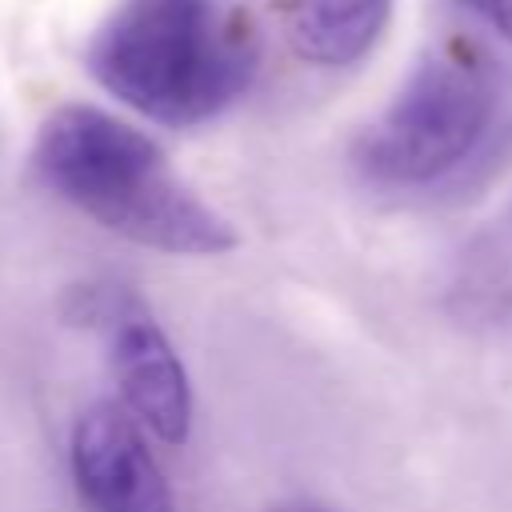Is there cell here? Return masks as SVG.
<instances>
[{
	"mask_svg": "<svg viewBox=\"0 0 512 512\" xmlns=\"http://www.w3.org/2000/svg\"><path fill=\"white\" fill-rule=\"evenodd\" d=\"M32 168L44 188L100 228L176 256H216L236 232L164 160V152L112 112L68 104L36 136Z\"/></svg>",
	"mask_w": 512,
	"mask_h": 512,
	"instance_id": "6da1fadb",
	"label": "cell"
},
{
	"mask_svg": "<svg viewBox=\"0 0 512 512\" xmlns=\"http://www.w3.org/2000/svg\"><path fill=\"white\" fill-rule=\"evenodd\" d=\"M88 72L148 120L192 128L248 92L256 48L224 0H124L96 28Z\"/></svg>",
	"mask_w": 512,
	"mask_h": 512,
	"instance_id": "7a4b0ae2",
	"label": "cell"
},
{
	"mask_svg": "<svg viewBox=\"0 0 512 512\" xmlns=\"http://www.w3.org/2000/svg\"><path fill=\"white\" fill-rule=\"evenodd\" d=\"M496 120V80L464 52L412 72L396 100L356 140V168L376 188H428L460 172Z\"/></svg>",
	"mask_w": 512,
	"mask_h": 512,
	"instance_id": "3957f363",
	"label": "cell"
},
{
	"mask_svg": "<svg viewBox=\"0 0 512 512\" xmlns=\"http://www.w3.org/2000/svg\"><path fill=\"white\" fill-rule=\"evenodd\" d=\"M68 456L88 512H176L172 488L124 408L92 404L80 412Z\"/></svg>",
	"mask_w": 512,
	"mask_h": 512,
	"instance_id": "277c9868",
	"label": "cell"
},
{
	"mask_svg": "<svg viewBox=\"0 0 512 512\" xmlns=\"http://www.w3.org/2000/svg\"><path fill=\"white\" fill-rule=\"evenodd\" d=\"M112 372L128 412L164 444H184L192 424V396L184 364L164 328L136 304L112 312Z\"/></svg>",
	"mask_w": 512,
	"mask_h": 512,
	"instance_id": "5b68a950",
	"label": "cell"
},
{
	"mask_svg": "<svg viewBox=\"0 0 512 512\" xmlns=\"http://www.w3.org/2000/svg\"><path fill=\"white\" fill-rule=\"evenodd\" d=\"M288 32L304 60L348 68L380 40L392 0H284Z\"/></svg>",
	"mask_w": 512,
	"mask_h": 512,
	"instance_id": "8992f818",
	"label": "cell"
},
{
	"mask_svg": "<svg viewBox=\"0 0 512 512\" xmlns=\"http://www.w3.org/2000/svg\"><path fill=\"white\" fill-rule=\"evenodd\" d=\"M448 4H456V8H464L468 16L484 20L496 36H504V40L512 44V0H448Z\"/></svg>",
	"mask_w": 512,
	"mask_h": 512,
	"instance_id": "52a82bcc",
	"label": "cell"
},
{
	"mask_svg": "<svg viewBox=\"0 0 512 512\" xmlns=\"http://www.w3.org/2000/svg\"><path fill=\"white\" fill-rule=\"evenodd\" d=\"M276 512H328V508H316V504H288V508H276Z\"/></svg>",
	"mask_w": 512,
	"mask_h": 512,
	"instance_id": "ba28073f",
	"label": "cell"
}]
</instances>
